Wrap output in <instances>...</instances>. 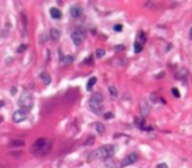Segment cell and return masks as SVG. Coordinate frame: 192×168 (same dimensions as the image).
I'll use <instances>...</instances> for the list:
<instances>
[{"mask_svg":"<svg viewBox=\"0 0 192 168\" xmlns=\"http://www.w3.org/2000/svg\"><path fill=\"white\" fill-rule=\"evenodd\" d=\"M52 144L53 142L48 138H40L34 142V144L32 146L30 151L33 154H38V155H46L49 151L52 150Z\"/></svg>","mask_w":192,"mask_h":168,"instance_id":"obj_1","label":"cell"},{"mask_svg":"<svg viewBox=\"0 0 192 168\" xmlns=\"http://www.w3.org/2000/svg\"><path fill=\"white\" fill-rule=\"evenodd\" d=\"M115 152H116V148L113 146L108 144V146H103V147L91 152L89 156H91V159H109L115 155Z\"/></svg>","mask_w":192,"mask_h":168,"instance_id":"obj_2","label":"cell"},{"mask_svg":"<svg viewBox=\"0 0 192 168\" xmlns=\"http://www.w3.org/2000/svg\"><path fill=\"white\" fill-rule=\"evenodd\" d=\"M19 105L21 106V110L23 112H29V110L33 108V97H32V95H29V93H23L20 97V100H19Z\"/></svg>","mask_w":192,"mask_h":168,"instance_id":"obj_3","label":"cell"},{"mask_svg":"<svg viewBox=\"0 0 192 168\" xmlns=\"http://www.w3.org/2000/svg\"><path fill=\"white\" fill-rule=\"evenodd\" d=\"M101 103H103V96H101L100 93H95V95L89 99V106H91L92 112L99 113L100 110H101Z\"/></svg>","mask_w":192,"mask_h":168,"instance_id":"obj_4","label":"cell"},{"mask_svg":"<svg viewBox=\"0 0 192 168\" xmlns=\"http://www.w3.org/2000/svg\"><path fill=\"white\" fill-rule=\"evenodd\" d=\"M71 38H72V42H74L76 46H79V45L84 41V38H86V33H84L83 29H79L78 28V29H75V30L71 33Z\"/></svg>","mask_w":192,"mask_h":168,"instance_id":"obj_5","label":"cell"},{"mask_svg":"<svg viewBox=\"0 0 192 168\" xmlns=\"http://www.w3.org/2000/svg\"><path fill=\"white\" fill-rule=\"evenodd\" d=\"M146 42V37H145V33L144 32H140L137 36V41L134 43V53H141V50L144 49V45Z\"/></svg>","mask_w":192,"mask_h":168,"instance_id":"obj_6","label":"cell"},{"mask_svg":"<svg viewBox=\"0 0 192 168\" xmlns=\"http://www.w3.org/2000/svg\"><path fill=\"white\" fill-rule=\"evenodd\" d=\"M137 160H138V154L137 152H132V154H129L126 158L121 161V165H122V167H126V165H130V164H133V163H136Z\"/></svg>","mask_w":192,"mask_h":168,"instance_id":"obj_7","label":"cell"},{"mask_svg":"<svg viewBox=\"0 0 192 168\" xmlns=\"http://www.w3.org/2000/svg\"><path fill=\"white\" fill-rule=\"evenodd\" d=\"M20 18H21V36L23 37H25L26 36V32H28V16L25 12H23V13L20 14Z\"/></svg>","mask_w":192,"mask_h":168,"instance_id":"obj_8","label":"cell"},{"mask_svg":"<svg viewBox=\"0 0 192 168\" xmlns=\"http://www.w3.org/2000/svg\"><path fill=\"white\" fill-rule=\"evenodd\" d=\"M12 118H13L15 122H23V121H25V118H26V113L25 112H23V110H16L13 113V116H12Z\"/></svg>","mask_w":192,"mask_h":168,"instance_id":"obj_9","label":"cell"},{"mask_svg":"<svg viewBox=\"0 0 192 168\" xmlns=\"http://www.w3.org/2000/svg\"><path fill=\"white\" fill-rule=\"evenodd\" d=\"M70 13H71V16L74 18H78L80 14H82V8L79 7V5H72L71 8H70Z\"/></svg>","mask_w":192,"mask_h":168,"instance_id":"obj_10","label":"cell"},{"mask_svg":"<svg viewBox=\"0 0 192 168\" xmlns=\"http://www.w3.org/2000/svg\"><path fill=\"white\" fill-rule=\"evenodd\" d=\"M25 144V142L23 139H13V141L9 142V147H13V148H17V147H23Z\"/></svg>","mask_w":192,"mask_h":168,"instance_id":"obj_11","label":"cell"},{"mask_svg":"<svg viewBox=\"0 0 192 168\" xmlns=\"http://www.w3.org/2000/svg\"><path fill=\"white\" fill-rule=\"evenodd\" d=\"M50 16H52L53 18H55V20H59V18L62 17V12L58 8H52V9H50Z\"/></svg>","mask_w":192,"mask_h":168,"instance_id":"obj_12","label":"cell"},{"mask_svg":"<svg viewBox=\"0 0 192 168\" xmlns=\"http://www.w3.org/2000/svg\"><path fill=\"white\" fill-rule=\"evenodd\" d=\"M40 78H41V80L44 82V84H50L52 83V78H50V75H49L48 72H42L41 75H40Z\"/></svg>","mask_w":192,"mask_h":168,"instance_id":"obj_13","label":"cell"},{"mask_svg":"<svg viewBox=\"0 0 192 168\" xmlns=\"http://www.w3.org/2000/svg\"><path fill=\"white\" fill-rule=\"evenodd\" d=\"M93 126H95L96 131H97V133H100V134H103L104 131H105V127H104V125L101 124V122H96Z\"/></svg>","mask_w":192,"mask_h":168,"instance_id":"obj_14","label":"cell"},{"mask_svg":"<svg viewBox=\"0 0 192 168\" xmlns=\"http://www.w3.org/2000/svg\"><path fill=\"white\" fill-rule=\"evenodd\" d=\"M72 62H74V58L70 55H66L65 58H62V65H70Z\"/></svg>","mask_w":192,"mask_h":168,"instance_id":"obj_15","label":"cell"},{"mask_svg":"<svg viewBox=\"0 0 192 168\" xmlns=\"http://www.w3.org/2000/svg\"><path fill=\"white\" fill-rule=\"evenodd\" d=\"M50 32H52L50 34H52V38H53V40H55V41H57V40H59V30H58V29L53 28Z\"/></svg>","mask_w":192,"mask_h":168,"instance_id":"obj_16","label":"cell"},{"mask_svg":"<svg viewBox=\"0 0 192 168\" xmlns=\"http://www.w3.org/2000/svg\"><path fill=\"white\" fill-rule=\"evenodd\" d=\"M95 83H96V78H91V79L88 80V83H87V91H91L92 87L95 86Z\"/></svg>","mask_w":192,"mask_h":168,"instance_id":"obj_17","label":"cell"},{"mask_svg":"<svg viewBox=\"0 0 192 168\" xmlns=\"http://www.w3.org/2000/svg\"><path fill=\"white\" fill-rule=\"evenodd\" d=\"M108 89H109L111 95H112V96H113V97H116L117 95H119V92H117V88H116V87H113V86H109V88H108Z\"/></svg>","mask_w":192,"mask_h":168,"instance_id":"obj_18","label":"cell"},{"mask_svg":"<svg viewBox=\"0 0 192 168\" xmlns=\"http://www.w3.org/2000/svg\"><path fill=\"white\" fill-rule=\"evenodd\" d=\"M104 54H105V51H104L103 49H97V50H96V57H97V58H103Z\"/></svg>","mask_w":192,"mask_h":168,"instance_id":"obj_19","label":"cell"},{"mask_svg":"<svg viewBox=\"0 0 192 168\" xmlns=\"http://www.w3.org/2000/svg\"><path fill=\"white\" fill-rule=\"evenodd\" d=\"M92 61H93L92 57H88L87 59H84V61H83V63H84V65H86V63H87V65H92Z\"/></svg>","mask_w":192,"mask_h":168,"instance_id":"obj_20","label":"cell"},{"mask_svg":"<svg viewBox=\"0 0 192 168\" xmlns=\"http://www.w3.org/2000/svg\"><path fill=\"white\" fill-rule=\"evenodd\" d=\"M26 45H20V46H19V49H17V53H23L24 51V50H26Z\"/></svg>","mask_w":192,"mask_h":168,"instance_id":"obj_21","label":"cell"},{"mask_svg":"<svg viewBox=\"0 0 192 168\" xmlns=\"http://www.w3.org/2000/svg\"><path fill=\"white\" fill-rule=\"evenodd\" d=\"M141 108H142V116H146V113H148V112H149V109H146V108H145V103L144 104H142V106H141Z\"/></svg>","mask_w":192,"mask_h":168,"instance_id":"obj_22","label":"cell"},{"mask_svg":"<svg viewBox=\"0 0 192 168\" xmlns=\"http://www.w3.org/2000/svg\"><path fill=\"white\" fill-rule=\"evenodd\" d=\"M104 118H105V120H111V118H113V113H105L104 114Z\"/></svg>","mask_w":192,"mask_h":168,"instance_id":"obj_23","label":"cell"},{"mask_svg":"<svg viewBox=\"0 0 192 168\" xmlns=\"http://www.w3.org/2000/svg\"><path fill=\"white\" fill-rule=\"evenodd\" d=\"M113 30H115V32H121V30H122V26H121V25H115V26H113Z\"/></svg>","mask_w":192,"mask_h":168,"instance_id":"obj_24","label":"cell"},{"mask_svg":"<svg viewBox=\"0 0 192 168\" xmlns=\"http://www.w3.org/2000/svg\"><path fill=\"white\" fill-rule=\"evenodd\" d=\"M172 93H174L175 97H180V95H179V91L176 88H172Z\"/></svg>","mask_w":192,"mask_h":168,"instance_id":"obj_25","label":"cell"},{"mask_svg":"<svg viewBox=\"0 0 192 168\" xmlns=\"http://www.w3.org/2000/svg\"><path fill=\"white\" fill-rule=\"evenodd\" d=\"M92 143H93V137H89L88 141H87L84 144H86V146H88V144H92Z\"/></svg>","mask_w":192,"mask_h":168,"instance_id":"obj_26","label":"cell"},{"mask_svg":"<svg viewBox=\"0 0 192 168\" xmlns=\"http://www.w3.org/2000/svg\"><path fill=\"white\" fill-rule=\"evenodd\" d=\"M157 168H168V167H167V164H166V163H161V164L157 165Z\"/></svg>","mask_w":192,"mask_h":168,"instance_id":"obj_27","label":"cell"},{"mask_svg":"<svg viewBox=\"0 0 192 168\" xmlns=\"http://www.w3.org/2000/svg\"><path fill=\"white\" fill-rule=\"evenodd\" d=\"M115 50H116V51H121V50H124V46H116Z\"/></svg>","mask_w":192,"mask_h":168,"instance_id":"obj_28","label":"cell"},{"mask_svg":"<svg viewBox=\"0 0 192 168\" xmlns=\"http://www.w3.org/2000/svg\"><path fill=\"white\" fill-rule=\"evenodd\" d=\"M41 40H42V41H46V40H48V36H46V34H44V36H41Z\"/></svg>","mask_w":192,"mask_h":168,"instance_id":"obj_29","label":"cell"},{"mask_svg":"<svg viewBox=\"0 0 192 168\" xmlns=\"http://www.w3.org/2000/svg\"><path fill=\"white\" fill-rule=\"evenodd\" d=\"M189 38L192 40V28H191V32H189Z\"/></svg>","mask_w":192,"mask_h":168,"instance_id":"obj_30","label":"cell"},{"mask_svg":"<svg viewBox=\"0 0 192 168\" xmlns=\"http://www.w3.org/2000/svg\"><path fill=\"white\" fill-rule=\"evenodd\" d=\"M3 105H4V101H0V108H1Z\"/></svg>","mask_w":192,"mask_h":168,"instance_id":"obj_31","label":"cell"},{"mask_svg":"<svg viewBox=\"0 0 192 168\" xmlns=\"http://www.w3.org/2000/svg\"><path fill=\"white\" fill-rule=\"evenodd\" d=\"M1 121H3V117H0V122H1Z\"/></svg>","mask_w":192,"mask_h":168,"instance_id":"obj_32","label":"cell"}]
</instances>
